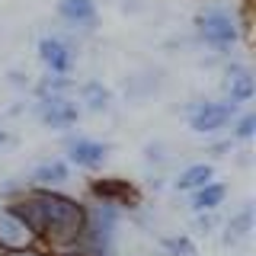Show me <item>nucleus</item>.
<instances>
[{
  "mask_svg": "<svg viewBox=\"0 0 256 256\" xmlns=\"http://www.w3.org/2000/svg\"><path fill=\"white\" fill-rule=\"evenodd\" d=\"M6 205L38 244H48L52 250H70L86 228V205L61 189H32Z\"/></svg>",
  "mask_w": 256,
  "mask_h": 256,
  "instance_id": "1",
  "label": "nucleus"
},
{
  "mask_svg": "<svg viewBox=\"0 0 256 256\" xmlns=\"http://www.w3.org/2000/svg\"><path fill=\"white\" fill-rule=\"evenodd\" d=\"M196 32H198V42L212 52H230L240 42V26H237V16L224 6H208L196 16Z\"/></svg>",
  "mask_w": 256,
  "mask_h": 256,
  "instance_id": "2",
  "label": "nucleus"
},
{
  "mask_svg": "<svg viewBox=\"0 0 256 256\" xmlns=\"http://www.w3.org/2000/svg\"><path fill=\"white\" fill-rule=\"evenodd\" d=\"M36 118L38 125L52 128V132H70L80 122V106L68 93H52L36 100Z\"/></svg>",
  "mask_w": 256,
  "mask_h": 256,
  "instance_id": "3",
  "label": "nucleus"
},
{
  "mask_svg": "<svg viewBox=\"0 0 256 256\" xmlns=\"http://www.w3.org/2000/svg\"><path fill=\"white\" fill-rule=\"evenodd\" d=\"M237 116V106L228 100H202L189 109V128L196 134H218Z\"/></svg>",
  "mask_w": 256,
  "mask_h": 256,
  "instance_id": "4",
  "label": "nucleus"
},
{
  "mask_svg": "<svg viewBox=\"0 0 256 256\" xmlns=\"http://www.w3.org/2000/svg\"><path fill=\"white\" fill-rule=\"evenodd\" d=\"M38 61L45 64L48 74H58V77H70L77 68V52L68 38L61 36H42L38 38Z\"/></svg>",
  "mask_w": 256,
  "mask_h": 256,
  "instance_id": "5",
  "label": "nucleus"
},
{
  "mask_svg": "<svg viewBox=\"0 0 256 256\" xmlns=\"http://www.w3.org/2000/svg\"><path fill=\"white\" fill-rule=\"evenodd\" d=\"M90 196L96 202H106L116 208H134L141 202V189L134 182L122 180V176H102V180L90 182Z\"/></svg>",
  "mask_w": 256,
  "mask_h": 256,
  "instance_id": "6",
  "label": "nucleus"
},
{
  "mask_svg": "<svg viewBox=\"0 0 256 256\" xmlns=\"http://www.w3.org/2000/svg\"><path fill=\"white\" fill-rule=\"evenodd\" d=\"M38 240L36 234L10 212V205L0 202V253H22V250H36Z\"/></svg>",
  "mask_w": 256,
  "mask_h": 256,
  "instance_id": "7",
  "label": "nucleus"
},
{
  "mask_svg": "<svg viewBox=\"0 0 256 256\" xmlns=\"http://www.w3.org/2000/svg\"><path fill=\"white\" fill-rule=\"evenodd\" d=\"M109 154H112V148L96 138H68L64 141V160L70 166H80V170H100L109 160Z\"/></svg>",
  "mask_w": 256,
  "mask_h": 256,
  "instance_id": "8",
  "label": "nucleus"
},
{
  "mask_svg": "<svg viewBox=\"0 0 256 256\" xmlns=\"http://www.w3.org/2000/svg\"><path fill=\"white\" fill-rule=\"evenodd\" d=\"M224 93H228V102H234V106H246V102L256 96V80L250 74V68L246 64H228L224 68Z\"/></svg>",
  "mask_w": 256,
  "mask_h": 256,
  "instance_id": "9",
  "label": "nucleus"
},
{
  "mask_svg": "<svg viewBox=\"0 0 256 256\" xmlns=\"http://www.w3.org/2000/svg\"><path fill=\"white\" fill-rule=\"evenodd\" d=\"M58 16L70 29H96L100 22L96 0H58Z\"/></svg>",
  "mask_w": 256,
  "mask_h": 256,
  "instance_id": "10",
  "label": "nucleus"
},
{
  "mask_svg": "<svg viewBox=\"0 0 256 256\" xmlns=\"http://www.w3.org/2000/svg\"><path fill=\"white\" fill-rule=\"evenodd\" d=\"M32 186L36 189H61L64 182L70 180V164L64 157H54V160H42V164L32 170Z\"/></svg>",
  "mask_w": 256,
  "mask_h": 256,
  "instance_id": "11",
  "label": "nucleus"
},
{
  "mask_svg": "<svg viewBox=\"0 0 256 256\" xmlns=\"http://www.w3.org/2000/svg\"><path fill=\"white\" fill-rule=\"evenodd\" d=\"M77 100H80V106L86 112H93V116H102V112L112 109V90L102 80H84V84L77 86Z\"/></svg>",
  "mask_w": 256,
  "mask_h": 256,
  "instance_id": "12",
  "label": "nucleus"
},
{
  "mask_svg": "<svg viewBox=\"0 0 256 256\" xmlns=\"http://www.w3.org/2000/svg\"><path fill=\"white\" fill-rule=\"evenodd\" d=\"M224 198H228V186H224L221 180H212V182H205V186L189 192V205H192L196 214L198 212H214L218 205H224Z\"/></svg>",
  "mask_w": 256,
  "mask_h": 256,
  "instance_id": "13",
  "label": "nucleus"
},
{
  "mask_svg": "<svg viewBox=\"0 0 256 256\" xmlns=\"http://www.w3.org/2000/svg\"><path fill=\"white\" fill-rule=\"evenodd\" d=\"M253 221H256V208L250 202L240 205V212L230 214L228 224H224V244H237V240L250 237L253 234Z\"/></svg>",
  "mask_w": 256,
  "mask_h": 256,
  "instance_id": "14",
  "label": "nucleus"
},
{
  "mask_svg": "<svg viewBox=\"0 0 256 256\" xmlns=\"http://www.w3.org/2000/svg\"><path fill=\"white\" fill-rule=\"evenodd\" d=\"M214 180V164H189L186 170H180V176L173 180V186L180 192H192L198 186H205V182Z\"/></svg>",
  "mask_w": 256,
  "mask_h": 256,
  "instance_id": "15",
  "label": "nucleus"
},
{
  "mask_svg": "<svg viewBox=\"0 0 256 256\" xmlns=\"http://www.w3.org/2000/svg\"><path fill=\"white\" fill-rule=\"evenodd\" d=\"M230 125H234L230 134H234L237 141H253V134H256V112H240V116H234Z\"/></svg>",
  "mask_w": 256,
  "mask_h": 256,
  "instance_id": "16",
  "label": "nucleus"
},
{
  "mask_svg": "<svg viewBox=\"0 0 256 256\" xmlns=\"http://www.w3.org/2000/svg\"><path fill=\"white\" fill-rule=\"evenodd\" d=\"M70 84H74L70 77H58V74H48V70H45V77L36 84V100H38V96H52V93H64Z\"/></svg>",
  "mask_w": 256,
  "mask_h": 256,
  "instance_id": "17",
  "label": "nucleus"
},
{
  "mask_svg": "<svg viewBox=\"0 0 256 256\" xmlns=\"http://www.w3.org/2000/svg\"><path fill=\"white\" fill-rule=\"evenodd\" d=\"M164 253L166 256H196V244L192 237H164Z\"/></svg>",
  "mask_w": 256,
  "mask_h": 256,
  "instance_id": "18",
  "label": "nucleus"
},
{
  "mask_svg": "<svg viewBox=\"0 0 256 256\" xmlns=\"http://www.w3.org/2000/svg\"><path fill=\"white\" fill-rule=\"evenodd\" d=\"M214 224H218V218H214L212 212H198V218H196V230H202V234H212Z\"/></svg>",
  "mask_w": 256,
  "mask_h": 256,
  "instance_id": "19",
  "label": "nucleus"
},
{
  "mask_svg": "<svg viewBox=\"0 0 256 256\" xmlns=\"http://www.w3.org/2000/svg\"><path fill=\"white\" fill-rule=\"evenodd\" d=\"M224 150H230V141H218V144L212 148V154H224Z\"/></svg>",
  "mask_w": 256,
  "mask_h": 256,
  "instance_id": "20",
  "label": "nucleus"
},
{
  "mask_svg": "<svg viewBox=\"0 0 256 256\" xmlns=\"http://www.w3.org/2000/svg\"><path fill=\"white\" fill-rule=\"evenodd\" d=\"M4 256H45V253H38V246H36V250H22V253H4Z\"/></svg>",
  "mask_w": 256,
  "mask_h": 256,
  "instance_id": "21",
  "label": "nucleus"
},
{
  "mask_svg": "<svg viewBox=\"0 0 256 256\" xmlns=\"http://www.w3.org/2000/svg\"><path fill=\"white\" fill-rule=\"evenodd\" d=\"M10 80H13V84H20V86H26V77L16 74V70H10Z\"/></svg>",
  "mask_w": 256,
  "mask_h": 256,
  "instance_id": "22",
  "label": "nucleus"
},
{
  "mask_svg": "<svg viewBox=\"0 0 256 256\" xmlns=\"http://www.w3.org/2000/svg\"><path fill=\"white\" fill-rule=\"evenodd\" d=\"M52 256H84V253H77V250H58V253H52Z\"/></svg>",
  "mask_w": 256,
  "mask_h": 256,
  "instance_id": "23",
  "label": "nucleus"
},
{
  "mask_svg": "<svg viewBox=\"0 0 256 256\" xmlns=\"http://www.w3.org/2000/svg\"><path fill=\"white\" fill-rule=\"evenodd\" d=\"M6 141H10V134H6V132H4V128H0V148H4V144H6Z\"/></svg>",
  "mask_w": 256,
  "mask_h": 256,
  "instance_id": "24",
  "label": "nucleus"
}]
</instances>
